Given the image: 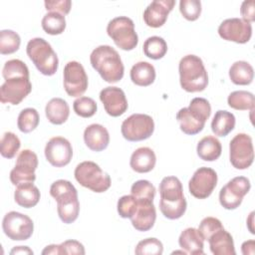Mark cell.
<instances>
[{
	"mask_svg": "<svg viewBox=\"0 0 255 255\" xmlns=\"http://www.w3.org/2000/svg\"><path fill=\"white\" fill-rule=\"evenodd\" d=\"M159 209L164 217L174 220L186 210V200L180 180L175 176H165L159 183Z\"/></svg>",
	"mask_w": 255,
	"mask_h": 255,
	"instance_id": "6da1fadb",
	"label": "cell"
},
{
	"mask_svg": "<svg viewBox=\"0 0 255 255\" xmlns=\"http://www.w3.org/2000/svg\"><path fill=\"white\" fill-rule=\"evenodd\" d=\"M92 67L107 83H117L124 77L125 67L116 49L101 45L93 50L90 56Z\"/></svg>",
	"mask_w": 255,
	"mask_h": 255,
	"instance_id": "7a4b0ae2",
	"label": "cell"
},
{
	"mask_svg": "<svg viewBox=\"0 0 255 255\" xmlns=\"http://www.w3.org/2000/svg\"><path fill=\"white\" fill-rule=\"evenodd\" d=\"M50 194L57 201V211L60 219L66 223H73L79 216L80 202L76 187L65 179L52 183Z\"/></svg>",
	"mask_w": 255,
	"mask_h": 255,
	"instance_id": "3957f363",
	"label": "cell"
},
{
	"mask_svg": "<svg viewBox=\"0 0 255 255\" xmlns=\"http://www.w3.org/2000/svg\"><path fill=\"white\" fill-rule=\"evenodd\" d=\"M179 82L181 88L188 93L202 92L208 85V75L202 60L195 55L181 58L179 65Z\"/></svg>",
	"mask_w": 255,
	"mask_h": 255,
	"instance_id": "277c9868",
	"label": "cell"
},
{
	"mask_svg": "<svg viewBox=\"0 0 255 255\" xmlns=\"http://www.w3.org/2000/svg\"><path fill=\"white\" fill-rule=\"evenodd\" d=\"M210 114L211 106L209 102L204 98H194L188 108H182L177 112L176 120L179 123L180 129L185 134L193 135L203 129Z\"/></svg>",
	"mask_w": 255,
	"mask_h": 255,
	"instance_id": "5b68a950",
	"label": "cell"
},
{
	"mask_svg": "<svg viewBox=\"0 0 255 255\" xmlns=\"http://www.w3.org/2000/svg\"><path fill=\"white\" fill-rule=\"evenodd\" d=\"M29 59L38 71L45 76H53L59 66V60L52 46L43 38L31 39L26 47Z\"/></svg>",
	"mask_w": 255,
	"mask_h": 255,
	"instance_id": "8992f818",
	"label": "cell"
},
{
	"mask_svg": "<svg viewBox=\"0 0 255 255\" xmlns=\"http://www.w3.org/2000/svg\"><path fill=\"white\" fill-rule=\"evenodd\" d=\"M74 175L82 186L97 193L107 191L112 184L110 175L104 172L96 162L91 160L79 163L75 168Z\"/></svg>",
	"mask_w": 255,
	"mask_h": 255,
	"instance_id": "52a82bcc",
	"label": "cell"
},
{
	"mask_svg": "<svg viewBox=\"0 0 255 255\" xmlns=\"http://www.w3.org/2000/svg\"><path fill=\"white\" fill-rule=\"evenodd\" d=\"M107 33L122 50H133L138 43V37L134 30L133 21L126 16L112 19L107 26Z\"/></svg>",
	"mask_w": 255,
	"mask_h": 255,
	"instance_id": "ba28073f",
	"label": "cell"
},
{
	"mask_svg": "<svg viewBox=\"0 0 255 255\" xmlns=\"http://www.w3.org/2000/svg\"><path fill=\"white\" fill-rule=\"evenodd\" d=\"M154 130L152 118L145 114H133L127 118L121 127L123 136L128 141H140L148 138Z\"/></svg>",
	"mask_w": 255,
	"mask_h": 255,
	"instance_id": "9c48e42d",
	"label": "cell"
},
{
	"mask_svg": "<svg viewBox=\"0 0 255 255\" xmlns=\"http://www.w3.org/2000/svg\"><path fill=\"white\" fill-rule=\"evenodd\" d=\"M229 159L236 169L248 168L254 160L252 137L247 133H237L229 143Z\"/></svg>",
	"mask_w": 255,
	"mask_h": 255,
	"instance_id": "30bf717a",
	"label": "cell"
},
{
	"mask_svg": "<svg viewBox=\"0 0 255 255\" xmlns=\"http://www.w3.org/2000/svg\"><path fill=\"white\" fill-rule=\"evenodd\" d=\"M2 229L9 239L22 241L32 236L34 223L28 215L17 211H10L3 217Z\"/></svg>",
	"mask_w": 255,
	"mask_h": 255,
	"instance_id": "8fae6325",
	"label": "cell"
},
{
	"mask_svg": "<svg viewBox=\"0 0 255 255\" xmlns=\"http://www.w3.org/2000/svg\"><path fill=\"white\" fill-rule=\"evenodd\" d=\"M250 181L245 176H236L229 180L219 192V202L225 209L232 210L239 207L243 197L249 192Z\"/></svg>",
	"mask_w": 255,
	"mask_h": 255,
	"instance_id": "7c38bea8",
	"label": "cell"
},
{
	"mask_svg": "<svg viewBox=\"0 0 255 255\" xmlns=\"http://www.w3.org/2000/svg\"><path fill=\"white\" fill-rule=\"evenodd\" d=\"M38 167V156L31 149H23L16 160L15 167L10 171L12 184L18 185L23 182H34L35 170Z\"/></svg>",
	"mask_w": 255,
	"mask_h": 255,
	"instance_id": "4fadbf2b",
	"label": "cell"
},
{
	"mask_svg": "<svg viewBox=\"0 0 255 255\" xmlns=\"http://www.w3.org/2000/svg\"><path fill=\"white\" fill-rule=\"evenodd\" d=\"M64 88L70 97L82 96L88 88V76L83 65L70 61L64 67Z\"/></svg>",
	"mask_w": 255,
	"mask_h": 255,
	"instance_id": "5bb4252c",
	"label": "cell"
},
{
	"mask_svg": "<svg viewBox=\"0 0 255 255\" xmlns=\"http://www.w3.org/2000/svg\"><path fill=\"white\" fill-rule=\"evenodd\" d=\"M32 91L30 77H13L6 79L0 88L2 104L19 105Z\"/></svg>",
	"mask_w": 255,
	"mask_h": 255,
	"instance_id": "9a60e30c",
	"label": "cell"
},
{
	"mask_svg": "<svg viewBox=\"0 0 255 255\" xmlns=\"http://www.w3.org/2000/svg\"><path fill=\"white\" fill-rule=\"evenodd\" d=\"M217 184V173L214 169L206 166L195 170L188 182V189L192 196L198 199H205L214 190Z\"/></svg>",
	"mask_w": 255,
	"mask_h": 255,
	"instance_id": "2e32d148",
	"label": "cell"
},
{
	"mask_svg": "<svg viewBox=\"0 0 255 255\" xmlns=\"http://www.w3.org/2000/svg\"><path fill=\"white\" fill-rule=\"evenodd\" d=\"M218 34L223 40L244 44L251 39L252 26L242 19L229 18L221 22L218 27Z\"/></svg>",
	"mask_w": 255,
	"mask_h": 255,
	"instance_id": "e0dca14e",
	"label": "cell"
},
{
	"mask_svg": "<svg viewBox=\"0 0 255 255\" xmlns=\"http://www.w3.org/2000/svg\"><path fill=\"white\" fill-rule=\"evenodd\" d=\"M45 156L53 166H66L73 156L72 144L63 136H54L46 143Z\"/></svg>",
	"mask_w": 255,
	"mask_h": 255,
	"instance_id": "ac0fdd59",
	"label": "cell"
},
{
	"mask_svg": "<svg viewBox=\"0 0 255 255\" xmlns=\"http://www.w3.org/2000/svg\"><path fill=\"white\" fill-rule=\"evenodd\" d=\"M100 100L107 114L112 117H120L128 110L126 94L118 87L104 88L100 93Z\"/></svg>",
	"mask_w": 255,
	"mask_h": 255,
	"instance_id": "d6986e66",
	"label": "cell"
},
{
	"mask_svg": "<svg viewBox=\"0 0 255 255\" xmlns=\"http://www.w3.org/2000/svg\"><path fill=\"white\" fill-rule=\"evenodd\" d=\"M175 5L174 0H154L143 12L144 23L151 28L161 27Z\"/></svg>",
	"mask_w": 255,
	"mask_h": 255,
	"instance_id": "ffe728a7",
	"label": "cell"
},
{
	"mask_svg": "<svg viewBox=\"0 0 255 255\" xmlns=\"http://www.w3.org/2000/svg\"><path fill=\"white\" fill-rule=\"evenodd\" d=\"M129 219L132 226L137 231H148L151 229L156 219V211L153 201L136 200L135 212Z\"/></svg>",
	"mask_w": 255,
	"mask_h": 255,
	"instance_id": "44dd1931",
	"label": "cell"
},
{
	"mask_svg": "<svg viewBox=\"0 0 255 255\" xmlns=\"http://www.w3.org/2000/svg\"><path fill=\"white\" fill-rule=\"evenodd\" d=\"M84 141L93 151H102L110 143V134L108 129L100 124H92L84 130Z\"/></svg>",
	"mask_w": 255,
	"mask_h": 255,
	"instance_id": "7402d4cb",
	"label": "cell"
},
{
	"mask_svg": "<svg viewBox=\"0 0 255 255\" xmlns=\"http://www.w3.org/2000/svg\"><path fill=\"white\" fill-rule=\"evenodd\" d=\"M156 156L154 151L147 146H142L138 147L132 152L129 160V165L131 169L135 172L146 173L154 168Z\"/></svg>",
	"mask_w": 255,
	"mask_h": 255,
	"instance_id": "603a6c76",
	"label": "cell"
},
{
	"mask_svg": "<svg viewBox=\"0 0 255 255\" xmlns=\"http://www.w3.org/2000/svg\"><path fill=\"white\" fill-rule=\"evenodd\" d=\"M207 241L210 251L214 255H235L236 253L233 238L224 227L214 232Z\"/></svg>",
	"mask_w": 255,
	"mask_h": 255,
	"instance_id": "cb8c5ba5",
	"label": "cell"
},
{
	"mask_svg": "<svg viewBox=\"0 0 255 255\" xmlns=\"http://www.w3.org/2000/svg\"><path fill=\"white\" fill-rule=\"evenodd\" d=\"M178 244L186 254L191 255H202L204 254L203 246L204 240L197 229L188 227L184 229L178 238Z\"/></svg>",
	"mask_w": 255,
	"mask_h": 255,
	"instance_id": "d4e9b609",
	"label": "cell"
},
{
	"mask_svg": "<svg viewBox=\"0 0 255 255\" xmlns=\"http://www.w3.org/2000/svg\"><path fill=\"white\" fill-rule=\"evenodd\" d=\"M40 196V191L33 182H23L18 184L14 192L15 202L24 208H31L37 205Z\"/></svg>",
	"mask_w": 255,
	"mask_h": 255,
	"instance_id": "484cf974",
	"label": "cell"
},
{
	"mask_svg": "<svg viewBox=\"0 0 255 255\" xmlns=\"http://www.w3.org/2000/svg\"><path fill=\"white\" fill-rule=\"evenodd\" d=\"M45 113L51 124L62 125L70 116V107L65 100L61 98H53L46 105Z\"/></svg>",
	"mask_w": 255,
	"mask_h": 255,
	"instance_id": "4316f807",
	"label": "cell"
},
{
	"mask_svg": "<svg viewBox=\"0 0 255 255\" xmlns=\"http://www.w3.org/2000/svg\"><path fill=\"white\" fill-rule=\"evenodd\" d=\"M130 80L136 86L147 87L155 80V69L148 62H137L130 69Z\"/></svg>",
	"mask_w": 255,
	"mask_h": 255,
	"instance_id": "83f0119b",
	"label": "cell"
},
{
	"mask_svg": "<svg viewBox=\"0 0 255 255\" xmlns=\"http://www.w3.org/2000/svg\"><path fill=\"white\" fill-rule=\"evenodd\" d=\"M196 151L201 159L205 161H214L221 155L222 146L215 136L206 135L198 141Z\"/></svg>",
	"mask_w": 255,
	"mask_h": 255,
	"instance_id": "f1b7e54d",
	"label": "cell"
},
{
	"mask_svg": "<svg viewBox=\"0 0 255 255\" xmlns=\"http://www.w3.org/2000/svg\"><path fill=\"white\" fill-rule=\"evenodd\" d=\"M229 78L235 85H249L254 78L253 67L246 61H237L229 69Z\"/></svg>",
	"mask_w": 255,
	"mask_h": 255,
	"instance_id": "f546056e",
	"label": "cell"
},
{
	"mask_svg": "<svg viewBox=\"0 0 255 255\" xmlns=\"http://www.w3.org/2000/svg\"><path fill=\"white\" fill-rule=\"evenodd\" d=\"M235 117L232 113L219 110L211 122V129L217 136H226L235 127Z\"/></svg>",
	"mask_w": 255,
	"mask_h": 255,
	"instance_id": "4dcf8cb0",
	"label": "cell"
},
{
	"mask_svg": "<svg viewBox=\"0 0 255 255\" xmlns=\"http://www.w3.org/2000/svg\"><path fill=\"white\" fill-rule=\"evenodd\" d=\"M228 106L238 111H254L255 98L254 95L247 91H234L227 98Z\"/></svg>",
	"mask_w": 255,
	"mask_h": 255,
	"instance_id": "1f68e13d",
	"label": "cell"
},
{
	"mask_svg": "<svg viewBox=\"0 0 255 255\" xmlns=\"http://www.w3.org/2000/svg\"><path fill=\"white\" fill-rule=\"evenodd\" d=\"M143 53L152 60L163 58L167 52V44L165 40L158 36L148 37L143 43Z\"/></svg>",
	"mask_w": 255,
	"mask_h": 255,
	"instance_id": "d6a6232c",
	"label": "cell"
},
{
	"mask_svg": "<svg viewBox=\"0 0 255 255\" xmlns=\"http://www.w3.org/2000/svg\"><path fill=\"white\" fill-rule=\"evenodd\" d=\"M42 28L49 35H60L66 29L65 16L57 12H48L42 19Z\"/></svg>",
	"mask_w": 255,
	"mask_h": 255,
	"instance_id": "836d02e7",
	"label": "cell"
},
{
	"mask_svg": "<svg viewBox=\"0 0 255 255\" xmlns=\"http://www.w3.org/2000/svg\"><path fill=\"white\" fill-rule=\"evenodd\" d=\"M39 121L40 117L37 110L33 108H26L22 110L18 116L17 127L22 132L28 133L38 127Z\"/></svg>",
	"mask_w": 255,
	"mask_h": 255,
	"instance_id": "e575fe53",
	"label": "cell"
},
{
	"mask_svg": "<svg viewBox=\"0 0 255 255\" xmlns=\"http://www.w3.org/2000/svg\"><path fill=\"white\" fill-rule=\"evenodd\" d=\"M20 44V36L13 30H2L0 32V53L2 55L15 53L18 51Z\"/></svg>",
	"mask_w": 255,
	"mask_h": 255,
	"instance_id": "d590c367",
	"label": "cell"
},
{
	"mask_svg": "<svg viewBox=\"0 0 255 255\" xmlns=\"http://www.w3.org/2000/svg\"><path fill=\"white\" fill-rule=\"evenodd\" d=\"M20 146L21 141L15 133L11 131H6L2 135L0 142V152L3 157L8 159L13 158L18 152Z\"/></svg>",
	"mask_w": 255,
	"mask_h": 255,
	"instance_id": "8d00e7d4",
	"label": "cell"
},
{
	"mask_svg": "<svg viewBox=\"0 0 255 255\" xmlns=\"http://www.w3.org/2000/svg\"><path fill=\"white\" fill-rule=\"evenodd\" d=\"M130 193L136 200L153 201L155 196V187L148 180L140 179L131 185Z\"/></svg>",
	"mask_w": 255,
	"mask_h": 255,
	"instance_id": "74e56055",
	"label": "cell"
},
{
	"mask_svg": "<svg viewBox=\"0 0 255 255\" xmlns=\"http://www.w3.org/2000/svg\"><path fill=\"white\" fill-rule=\"evenodd\" d=\"M2 76L4 80L13 77H30L27 65L19 59L7 61L2 69Z\"/></svg>",
	"mask_w": 255,
	"mask_h": 255,
	"instance_id": "f35d334b",
	"label": "cell"
},
{
	"mask_svg": "<svg viewBox=\"0 0 255 255\" xmlns=\"http://www.w3.org/2000/svg\"><path fill=\"white\" fill-rule=\"evenodd\" d=\"M74 112L82 118H91L97 112V103L89 97H79L73 103Z\"/></svg>",
	"mask_w": 255,
	"mask_h": 255,
	"instance_id": "ab89813d",
	"label": "cell"
},
{
	"mask_svg": "<svg viewBox=\"0 0 255 255\" xmlns=\"http://www.w3.org/2000/svg\"><path fill=\"white\" fill-rule=\"evenodd\" d=\"M163 252L162 243L156 238H146L139 241L134 249L137 255H160Z\"/></svg>",
	"mask_w": 255,
	"mask_h": 255,
	"instance_id": "60d3db41",
	"label": "cell"
},
{
	"mask_svg": "<svg viewBox=\"0 0 255 255\" xmlns=\"http://www.w3.org/2000/svg\"><path fill=\"white\" fill-rule=\"evenodd\" d=\"M179 11L188 21H195L201 14V2L199 0H180Z\"/></svg>",
	"mask_w": 255,
	"mask_h": 255,
	"instance_id": "b9f144b4",
	"label": "cell"
},
{
	"mask_svg": "<svg viewBox=\"0 0 255 255\" xmlns=\"http://www.w3.org/2000/svg\"><path fill=\"white\" fill-rule=\"evenodd\" d=\"M223 228V225L221 221L215 217H205L201 220L199 227H198V232L202 236L203 240H208V238L217 230Z\"/></svg>",
	"mask_w": 255,
	"mask_h": 255,
	"instance_id": "7bdbcfd3",
	"label": "cell"
},
{
	"mask_svg": "<svg viewBox=\"0 0 255 255\" xmlns=\"http://www.w3.org/2000/svg\"><path fill=\"white\" fill-rule=\"evenodd\" d=\"M118 212L123 218H130L136 209V200L130 195H124L118 201Z\"/></svg>",
	"mask_w": 255,
	"mask_h": 255,
	"instance_id": "ee69618b",
	"label": "cell"
},
{
	"mask_svg": "<svg viewBox=\"0 0 255 255\" xmlns=\"http://www.w3.org/2000/svg\"><path fill=\"white\" fill-rule=\"evenodd\" d=\"M44 4L47 11L57 12L62 15L69 14L72 7V2L70 0H46Z\"/></svg>",
	"mask_w": 255,
	"mask_h": 255,
	"instance_id": "f6af8a7d",
	"label": "cell"
},
{
	"mask_svg": "<svg viewBox=\"0 0 255 255\" xmlns=\"http://www.w3.org/2000/svg\"><path fill=\"white\" fill-rule=\"evenodd\" d=\"M60 245H61L63 254L84 255L86 253L84 245L82 243H80L79 241H77V240H66L63 243H61Z\"/></svg>",
	"mask_w": 255,
	"mask_h": 255,
	"instance_id": "bcb514c9",
	"label": "cell"
},
{
	"mask_svg": "<svg viewBox=\"0 0 255 255\" xmlns=\"http://www.w3.org/2000/svg\"><path fill=\"white\" fill-rule=\"evenodd\" d=\"M240 14L242 16V20L251 24L255 20V8H254V0L243 1L240 8Z\"/></svg>",
	"mask_w": 255,
	"mask_h": 255,
	"instance_id": "7dc6e473",
	"label": "cell"
},
{
	"mask_svg": "<svg viewBox=\"0 0 255 255\" xmlns=\"http://www.w3.org/2000/svg\"><path fill=\"white\" fill-rule=\"evenodd\" d=\"M242 253L244 255H253L255 253V241L254 240H248L242 243L241 246Z\"/></svg>",
	"mask_w": 255,
	"mask_h": 255,
	"instance_id": "c3c4849f",
	"label": "cell"
},
{
	"mask_svg": "<svg viewBox=\"0 0 255 255\" xmlns=\"http://www.w3.org/2000/svg\"><path fill=\"white\" fill-rule=\"evenodd\" d=\"M43 255H49V254H53V255H61L63 254L61 245H56V244H52L49 246H46L43 251H42Z\"/></svg>",
	"mask_w": 255,
	"mask_h": 255,
	"instance_id": "681fc988",
	"label": "cell"
},
{
	"mask_svg": "<svg viewBox=\"0 0 255 255\" xmlns=\"http://www.w3.org/2000/svg\"><path fill=\"white\" fill-rule=\"evenodd\" d=\"M11 255L15 254H33V251L28 247V246H16L10 251Z\"/></svg>",
	"mask_w": 255,
	"mask_h": 255,
	"instance_id": "f907efd6",
	"label": "cell"
},
{
	"mask_svg": "<svg viewBox=\"0 0 255 255\" xmlns=\"http://www.w3.org/2000/svg\"><path fill=\"white\" fill-rule=\"evenodd\" d=\"M253 215H254V212H251V213H250V216H249V219L247 220V222H248V227H249V230H250V232H251L252 234H254V230H253V228L251 227V225H252V222H253Z\"/></svg>",
	"mask_w": 255,
	"mask_h": 255,
	"instance_id": "816d5d0a",
	"label": "cell"
}]
</instances>
